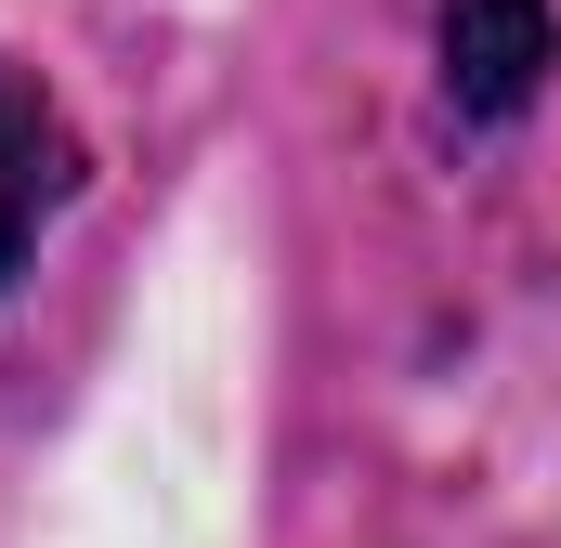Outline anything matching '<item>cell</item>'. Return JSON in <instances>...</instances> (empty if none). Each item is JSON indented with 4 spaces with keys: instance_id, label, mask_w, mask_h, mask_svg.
I'll return each mask as SVG.
<instances>
[{
    "instance_id": "obj_2",
    "label": "cell",
    "mask_w": 561,
    "mask_h": 548,
    "mask_svg": "<svg viewBox=\"0 0 561 548\" xmlns=\"http://www.w3.org/2000/svg\"><path fill=\"white\" fill-rule=\"evenodd\" d=\"M66 118L39 105V79L26 66H0V274L39 249V222H53V196H66Z\"/></svg>"
},
{
    "instance_id": "obj_1",
    "label": "cell",
    "mask_w": 561,
    "mask_h": 548,
    "mask_svg": "<svg viewBox=\"0 0 561 548\" xmlns=\"http://www.w3.org/2000/svg\"><path fill=\"white\" fill-rule=\"evenodd\" d=\"M549 79V0H444V92L457 118H523Z\"/></svg>"
}]
</instances>
